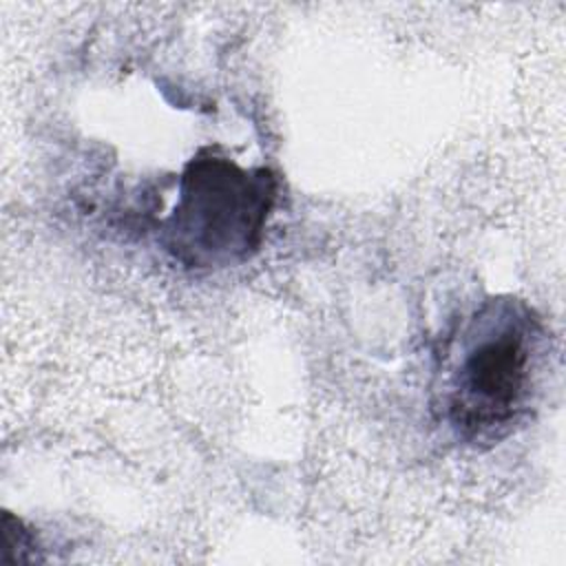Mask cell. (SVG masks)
Here are the masks:
<instances>
[{
	"label": "cell",
	"instance_id": "1",
	"mask_svg": "<svg viewBox=\"0 0 566 566\" xmlns=\"http://www.w3.org/2000/svg\"><path fill=\"white\" fill-rule=\"evenodd\" d=\"M551 354V332L533 305L511 294L480 301L436 352V420L473 449L504 442L537 409Z\"/></svg>",
	"mask_w": 566,
	"mask_h": 566
},
{
	"label": "cell",
	"instance_id": "2",
	"mask_svg": "<svg viewBox=\"0 0 566 566\" xmlns=\"http://www.w3.org/2000/svg\"><path fill=\"white\" fill-rule=\"evenodd\" d=\"M276 192L272 168H245L221 146H201L179 172L159 243L188 270L239 265L261 248Z\"/></svg>",
	"mask_w": 566,
	"mask_h": 566
}]
</instances>
